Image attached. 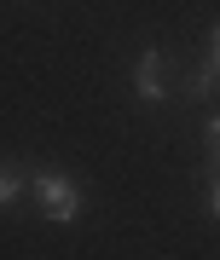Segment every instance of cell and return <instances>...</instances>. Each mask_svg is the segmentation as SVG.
Masks as SVG:
<instances>
[{
    "mask_svg": "<svg viewBox=\"0 0 220 260\" xmlns=\"http://www.w3.org/2000/svg\"><path fill=\"white\" fill-rule=\"evenodd\" d=\"M29 191H35V208H41V220H52V225H75V220H81V208H87V197H81V179L58 174V168L35 174V179H29Z\"/></svg>",
    "mask_w": 220,
    "mask_h": 260,
    "instance_id": "1",
    "label": "cell"
},
{
    "mask_svg": "<svg viewBox=\"0 0 220 260\" xmlns=\"http://www.w3.org/2000/svg\"><path fill=\"white\" fill-rule=\"evenodd\" d=\"M209 150H214V162H220V116H209Z\"/></svg>",
    "mask_w": 220,
    "mask_h": 260,
    "instance_id": "5",
    "label": "cell"
},
{
    "mask_svg": "<svg viewBox=\"0 0 220 260\" xmlns=\"http://www.w3.org/2000/svg\"><path fill=\"white\" fill-rule=\"evenodd\" d=\"M133 99L139 104H168L174 99V58L162 47H145L133 64Z\"/></svg>",
    "mask_w": 220,
    "mask_h": 260,
    "instance_id": "2",
    "label": "cell"
},
{
    "mask_svg": "<svg viewBox=\"0 0 220 260\" xmlns=\"http://www.w3.org/2000/svg\"><path fill=\"white\" fill-rule=\"evenodd\" d=\"M214 87H220V70H214V64H203V70L191 75V81H185V93H191V99H209Z\"/></svg>",
    "mask_w": 220,
    "mask_h": 260,
    "instance_id": "4",
    "label": "cell"
},
{
    "mask_svg": "<svg viewBox=\"0 0 220 260\" xmlns=\"http://www.w3.org/2000/svg\"><path fill=\"white\" fill-rule=\"evenodd\" d=\"M209 64L220 70V23H214V35H209Z\"/></svg>",
    "mask_w": 220,
    "mask_h": 260,
    "instance_id": "6",
    "label": "cell"
},
{
    "mask_svg": "<svg viewBox=\"0 0 220 260\" xmlns=\"http://www.w3.org/2000/svg\"><path fill=\"white\" fill-rule=\"evenodd\" d=\"M209 208H214V220H220V179H209Z\"/></svg>",
    "mask_w": 220,
    "mask_h": 260,
    "instance_id": "7",
    "label": "cell"
},
{
    "mask_svg": "<svg viewBox=\"0 0 220 260\" xmlns=\"http://www.w3.org/2000/svg\"><path fill=\"white\" fill-rule=\"evenodd\" d=\"M23 191H29V174H18V168H6V162H0V208H12Z\"/></svg>",
    "mask_w": 220,
    "mask_h": 260,
    "instance_id": "3",
    "label": "cell"
}]
</instances>
